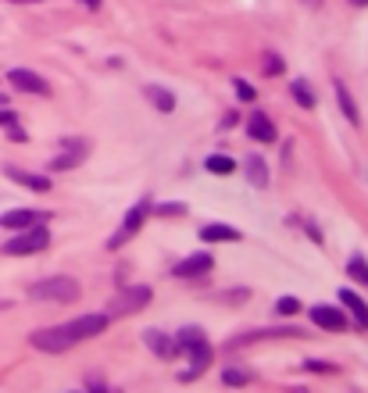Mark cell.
<instances>
[{
	"mask_svg": "<svg viewBox=\"0 0 368 393\" xmlns=\"http://www.w3.org/2000/svg\"><path fill=\"white\" fill-rule=\"evenodd\" d=\"M200 239H204V244H240L243 232L233 229V225H226V222H211V225L200 229Z\"/></svg>",
	"mask_w": 368,
	"mask_h": 393,
	"instance_id": "obj_13",
	"label": "cell"
},
{
	"mask_svg": "<svg viewBox=\"0 0 368 393\" xmlns=\"http://www.w3.org/2000/svg\"><path fill=\"white\" fill-rule=\"evenodd\" d=\"M8 136H11L15 143H25V140H29V136H25V129H22L18 122H15V126H8Z\"/></svg>",
	"mask_w": 368,
	"mask_h": 393,
	"instance_id": "obj_31",
	"label": "cell"
},
{
	"mask_svg": "<svg viewBox=\"0 0 368 393\" xmlns=\"http://www.w3.org/2000/svg\"><path fill=\"white\" fill-rule=\"evenodd\" d=\"M207 336H204V329L200 325H186V329H179L175 332V347L182 350V354H186L190 347H197V343H204Z\"/></svg>",
	"mask_w": 368,
	"mask_h": 393,
	"instance_id": "obj_21",
	"label": "cell"
},
{
	"mask_svg": "<svg viewBox=\"0 0 368 393\" xmlns=\"http://www.w3.org/2000/svg\"><path fill=\"white\" fill-rule=\"evenodd\" d=\"M4 175L11 179V183L29 186V190H36V193H47L50 190V179L47 175H33V172H22V168H11V165H4Z\"/></svg>",
	"mask_w": 368,
	"mask_h": 393,
	"instance_id": "obj_15",
	"label": "cell"
},
{
	"mask_svg": "<svg viewBox=\"0 0 368 393\" xmlns=\"http://www.w3.org/2000/svg\"><path fill=\"white\" fill-rule=\"evenodd\" d=\"M147 215H150V197H143L136 207H129V211H126V218H122V229H118V232L108 239V247H111V251H118L122 244H129V239H133V236L143 229Z\"/></svg>",
	"mask_w": 368,
	"mask_h": 393,
	"instance_id": "obj_5",
	"label": "cell"
},
{
	"mask_svg": "<svg viewBox=\"0 0 368 393\" xmlns=\"http://www.w3.org/2000/svg\"><path fill=\"white\" fill-rule=\"evenodd\" d=\"M211 268H214L211 254H190V258H182V261L172 265V276L175 279H200V276H207Z\"/></svg>",
	"mask_w": 368,
	"mask_h": 393,
	"instance_id": "obj_8",
	"label": "cell"
},
{
	"mask_svg": "<svg viewBox=\"0 0 368 393\" xmlns=\"http://www.w3.org/2000/svg\"><path fill=\"white\" fill-rule=\"evenodd\" d=\"M47 247H50V229H47V222H40V225L18 229V236H11L4 244V254L8 258H29V254H40Z\"/></svg>",
	"mask_w": 368,
	"mask_h": 393,
	"instance_id": "obj_2",
	"label": "cell"
},
{
	"mask_svg": "<svg viewBox=\"0 0 368 393\" xmlns=\"http://www.w3.org/2000/svg\"><path fill=\"white\" fill-rule=\"evenodd\" d=\"M11 4H40V0H11Z\"/></svg>",
	"mask_w": 368,
	"mask_h": 393,
	"instance_id": "obj_36",
	"label": "cell"
},
{
	"mask_svg": "<svg viewBox=\"0 0 368 393\" xmlns=\"http://www.w3.org/2000/svg\"><path fill=\"white\" fill-rule=\"evenodd\" d=\"M29 343H33L36 350H43V354H65V350H72L79 340H75V332H72V325L65 322V325H50V329H36L33 336H29Z\"/></svg>",
	"mask_w": 368,
	"mask_h": 393,
	"instance_id": "obj_4",
	"label": "cell"
},
{
	"mask_svg": "<svg viewBox=\"0 0 368 393\" xmlns=\"http://www.w3.org/2000/svg\"><path fill=\"white\" fill-rule=\"evenodd\" d=\"M247 379H251V372H243V369H226V372H222V383H226V386H243Z\"/></svg>",
	"mask_w": 368,
	"mask_h": 393,
	"instance_id": "obj_26",
	"label": "cell"
},
{
	"mask_svg": "<svg viewBox=\"0 0 368 393\" xmlns=\"http://www.w3.org/2000/svg\"><path fill=\"white\" fill-rule=\"evenodd\" d=\"M308 315H311V322H315L318 329H329V332H340V329H347V311L332 308V304H315Z\"/></svg>",
	"mask_w": 368,
	"mask_h": 393,
	"instance_id": "obj_10",
	"label": "cell"
},
{
	"mask_svg": "<svg viewBox=\"0 0 368 393\" xmlns=\"http://www.w3.org/2000/svg\"><path fill=\"white\" fill-rule=\"evenodd\" d=\"M8 82L18 89V94H33V97H47V94H50L47 79L36 75L33 68H11V72H8Z\"/></svg>",
	"mask_w": 368,
	"mask_h": 393,
	"instance_id": "obj_7",
	"label": "cell"
},
{
	"mask_svg": "<svg viewBox=\"0 0 368 393\" xmlns=\"http://www.w3.org/2000/svg\"><path fill=\"white\" fill-rule=\"evenodd\" d=\"M150 211H154V215L158 218H182V215H186V204H150Z\"/></svg>",
	"mask_w": 368,
	"mask_h": 393,
	"instance_id": "obj_24",
	"label": "cell"
},
{
	"mask_svg": "<svg viewBox=\"0 0 368 393\" xmlns=\"http://www.w3.org/2000/svg\"><path fill=\"white\" fill-rule=\"evenodd\" d=\"M15 122H18V114H15V111H8L4 104H0V126L8 129V126H15Z\"/></svg>",
	"mask_w": 368,
	"mask_h": 393,
	"instance_id": "obj_30",
	"label": "cell"
},
{
	"mask_svg": "<svg viewBox=\"0 0 368 393\" xmlns=\"http://www.w3.org/2000/svg\"><path fill=\"white\" fill-rule=\"evenodd\" d=\"M204 168H207L211 175H233V172H236V161H233L229 154H211V158L204 161Z\"/></svg>",
	"mask_w": 368,
	"mask_h": 393,
	"instance_id": "obj_22",
	"label": "cell"
},
{
	"mask_svg": "<svg viewBox=\"0 0 368 393\" xmlns=\"http://www.w3.org/2000/svg\"><path fill=\"white\" fill-rule=\"evenodd\" d=\"M82 158H86V150H79V147H65V154H57L47 168H50V172H72V168H79V165H82Z\"/></svg>",
	"mask_w": 368,
	"mask_h": 393,
	"instance_id": "obj_18",
	"label": "cell"
},
{
	"mask_svg": "<svg viewBox=\"0 0 368 393\" xmlns=\"http://www.w3.org/2000/svg\"><path fill=\"white\" fill-rule=\"evenodd\" d=\"M233 86H236V97H240V101H247V104L258 97V94H254V86H251L247 79H233Z\"/></svg>",
	"mask_w": 368,
	"mask_h": 393,
	"instance_id": "obj_27",
	"label": "cell"
},
{
	"mask_svg": "<svg viewBox=\"0 0 368 393\" xmlns=\"http://www.w3.org/2000/svg\"><path fill=\"white\" fill-rule=\"evenodd\" d=\"M347 276H351L354 283H361V286H368V261H365L361 254H354V258L347 261Z\"/></svg>",
	"mask_w": 368,
	"mask_h": 393,
	"instance_id": "obj_23",
	"label": "cell"
},
{
	"mask_svg": "<svg viewBox=\"0 0 368 393\" xmlns=\"http://www.w3.org/2000/svg\"><path fill=\"white\" fill-rule=\"evenodd\" d=\"M186 354H190V369H186V372H179V379H182V383H190V379L204 376V369H211V357H214V347H211V343L204 340V343L190 347Z\"/></svg>",
	"mask_w": 368,
	"mask_h": 393,
	"instance_id": "obj_9",
	"label": "cell"
},
{
	"mask_svg": "<svg viewBox=\"0 0 368 393\" xmlns=\"http://www.w3.org/2000/svg\"><path fill=\"white\" fill-rule=\"evenodd\" d=\"M304 369L315 372V376H329V372H336V365H329V361H304Z\"/></svg>",
	"mask_w": 368,
	"mask_h": 393,
	"instance_id": "obj_29",
	"label": "cell"
},
{
	"mask_svg": "<svg viewBox=\"0 0 368 393\" xmlns=\"http://www.w3.org/2000/svg\"><path fill=\"white\" fill-rule=\"evenodd\" d=\"M297 311H300V300H297V297H279V300H275V315L290 318V315H297Z\"/></svg>",
	"mask_w": 368,
	"mask_h": 393,
	"instance_id": "obj_25",
	"label": "cell"
},
{
	"mask_svg": "<svg viewBox=\"0 0 368 393\" xmlns=\"http://www.w3.org/2000/svg\"><path fill=\"white\" fill-rule=\"evenodd\" d=\"M286 65H283V57L279 54H265V75H279Z\"/></svg>",
	"mask_w": 368,
	"mask_h": 393,
	"instance_id": "obj_28",
	"label": "cell"
},
{
	"mask_svg": "<svg viewBox=\"0 0 368 393\" xmlns=\"http://www.w3.org/2000/svg\"><path fill=\"white\" fill-rule=\"evenodd\" d=\"M332 89H336V101H340L344 118H347L351 126H361V111H358V104H354V97H351V89H347L344 82H332Z\"/></svg>",
	"mask_w": 368,
	"mask_h": 393,
	"instance_id": "obj_16",
	"label": "cell"
},
{
	"mask_svg": "<svg viewBox=\"0 0 368 393\" xmlns=\"http://www.w3.org/2000/svg\"><path fill=\"white\" fill-rule=\"evenodd\" d=\"M150 304V286H122L111 300H108V318H126V315H136Z\"/></svg>",
	"mask_w": 368,
	"mask_h": 393,
	"instance_id": "obj_3",
	"label": "cell"
},
{
	"mask_svg": "<svg viewBox=\"0 0 368 393\" xmlns=\"http://www.w3.org/2000/svg\"><path fill=\"white\" fill-rule=\"evenodd\" d=\"M243 175H247V183L254 190H265L268 186V161L261 154H247V161H243Z\"/></svg>",
	"mask_w": 368,
	"mask_h": 393,
	"instance_id": "obj_14",
	"label": "cell"
},
{
	"mask_svg": "<svg viewBox=\"0 0 368 393\" xmlns=\"http://www.w3.org/2000/svg\"><path fill=\"white\" fill-rule=\"evenodd\" d=\"M340 304L358 318V325H361V329H368V304H365V300H361L354 290H340Z\"/></svg>",
	"mask_w": 368,
	"mask_h": 393,
	"instance_id": "obj_17",
	"label": "cell"
},
{
	"mask_svg": "<svg viewBox=\"0 0 368 393\" xmlns=\"http://www.w3.org/2000/svg\"><path fill=\"white\" fill-rule=\"evenodd\" d=\"M290 94H293V101H297L304 111H315V107H318V97L311 94V86L304 82V79H293V82H290Z\"/></svg>",
	"mask_w": 368,
	"mask_h": 393,
	"instance_id": "obj_19",
	"label": "cell"
},
{
	"mask_svg": "<svg viewBox=\"0 0 368 393\" xmlns=\"http://www.w3.org/2000/svg\"><path fill=\"white\" fill-rule=\"evenodd\" d=\"M143 94H147V101L154 104L161 114H172V111H175V97L168 94V89H161V86H147Z\"/></svg>",
	"mask_w": 368,
	"mask_h": 393,
	"instance_id": "obj_20",
	"label": "cell"
},
{
	"mask_svg": "<svg viewBox=\"0 0 368 393\" xmlns=\"http://www.w3.org/2000/svg\"><path fill=\"white\" fill-rule=\"evenodd\" d=\"M40 222H50V211H36V207H15V211H4L0 215V225L18 232V229H29V225H40Z\"/></svg>",
	"mask_w": 368,
	"mask_h": 393,
	"instance_id": "obj_6",
	"label": "cell"
},
{
	"mask_svg": "<svg viewBox=\"0 0 368 393\" xmlns=\"http://www.w3.org/2000/svg\"><path fill=\"white\" fill-rule=\"evenodd\" d=\"M79 4H82V8H89V11H97V8L104 4V0H79Z\"/></svg>",
	"mask_w": 368,
	"mask_h": 393,
	"instance_id": "obj_33",
	"label": "cell"
},
{
	"mask_svg": "<svg viewBox=\"0 0 368 393\" xmlns=\"http://www.w3.org/2000/svg\"><path fill=\"white\" fill-rule=\"evenodd\" d=\"M300 4H308V8H318V4H322V0H300Z\"/></svg>",
	"mask_w": 368,
	"mask_h": 393,
	"instance_id": "obj_34",
	"label": "cell"
},
{
	"mask_svg": "<svg viewBox=\"0 0 368 393\" xmlns=\"http://www.w3.org/2000/svg\"><path fill=\"white\" fill-rule=\"evenodd\" d=\"M86 386H89V390H108V383H104L101 376H89V379H86Z\"/></svg>",
	"mask_w": 368,
	"mask_h": 393,
	"instance_id": "obj_32",
	"label": "cell"
},
{
	"mask_svg": "<svg viewBox=\"0 0 368 393\" xmlns=\"http://www.w3.org/2000/svg\"><path fill=\"white\" fill-rule=\"evenodd\" d=\"M0 104H4V97H0Z\"/></svg>",
	"mask_w": 368,
	"mask_h": 393,
	"instance_id": "obj_37",
	"label": "cell"
},
{
	"mask_svg": "<svg viewBox=\"0 0 368 393\" xmlns=\"http://www.w3.org/2000/svg\"><path fill=\"white\" fill-rule=\"evenodd\" d=\"M247 136L258 140V143H275V140H279V136H275V122L265 111H251L247 114Z\"/></svg>",
	"mask_w": 368,
	"mask_h": 393,
	"instance_id": "obj_11",
	"label": "cell"
},
{
	"mask_svg": "<svg viewBox=\"0 0 368 393\" xmlns=\"http://www.w3.org/2000/svg\"><path fill=\"white\" fill-rule=\"evenodd\" d=\"M79 293H82V286L72 276H47L29 286L33 300H57V304H72V300H79Z\"/></svg>",
	"mask_w": 368,
	"mask_h": 393,
	"instance_id": "obj_1",
	"label": "cell"
},
{
	"mask_svg": "<svg viewBox=\"0 0 368 393\" xmlns=\"http://www.w3.org/2000/svg\"><path fill=\"white\" fill-rule=\"evenodd\" d=\"M351 4H354V8H368V0H351Z\"/></svg>",
	"mask_w": 368,
	"mask_h": 393,
	"instance_id": "obj_35",
	"label": "cell"
},
{
	"mask_svg": "<svg viewBox=\"0 0 368 393\" xmlns=\"http://www.w3.org/2000/svg\"><path fill=\"white\" fill-rule=\"evenodd\" d=\"M143 343H147L150 354H158V357H175L179 354L175 336H168V332H161V329H147L143 332Z\"/></svg>",
	"mask_w": 368,
	"mask_h": 393,
	"instance_id": "obj_12",
	"label": "cell"
}]
</instances>
